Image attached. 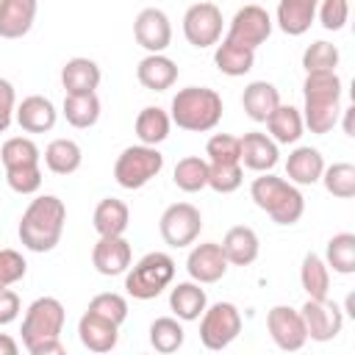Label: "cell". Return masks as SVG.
Segmentation results:
<instances>
[{
  "mask_svg": "<svg viewBox=\"0 0 355 355\" xmlns=\"http://www.w3.org/2000/svg\"><path fill=\"white\" fill-rule=\"evenodd\" d=\"M64 222H67V205L55 194H42L31 200V205L25 208L17 233L31 252H50L61 241Z\"/></svg>",
  "mask_w": 355,
  "mask_h": 355,
  "instance_id": "obj_1",
  "label": "cell"
},
{
  "mask_svg": "<svg viewBox=\"0 0 355 355\" xmlns=\"http://www.w3.org/2000/svg\"><path fill=\"white\" fill-rule=\"evenodd\" d=\"M305 94V114L302 122L308 125L311 133L324 136L336 128L338 114H341V80L336 72H308L302 83Z\"/></svg>",
  "mask_w": 355,
  "mask_h": 355,
  "instance_id": "obj_2",
  "label": "cell"
},
{
  "mask_svg": "<svg viewBox=\"0 0 355 355\" xmlns=\"http://www.w3.org/2000/svg\"><path fill=\"white\" fill-rule=\"evenodd\" d=\"M169 119L191 133L214 130L222 119V97L208 86H186L172 97Z\"/></svg>",
  "mask_w": 355,
  "mask_h": 355,
  "instance_id": "obj_3",
  "label": "cell"
},
{
  "mask_svg": "<svg viewBox=\"0 0 355 355\" xmlns=\"http://www.w3.org/2000/svg\"><path fill=\"white\" fill-rule=\"evenodd\" d=\"M250 197L277 225H294L305 214V200H302L300 189L291 180H283V178L269 175V172H263L261 178L252 180Z\"/></svg>",
  "mask_w": 355,
  "mask_h": 355,
  "instance_id": "obj_4",
  "label": "cell"
},
{
  "mask_svg": "<svg viewBox=\"0 0 355 355\" xmlns=\"http://www.w3.org/2000/svg\"><path fill=\"white\" fill-rule=\"evenodd\" d=\"M175 277V261L166 252H147L125 277V291L133 300H155Z\"/></svg>",
  "mask_w": 355,
  "mask_h": 355,
  "instance_id": "obj_5",
  "label": "cell"
},
{
  "mask_svg": "<svg viewBox=\"0 0 355 355\" xmlns=\"http://www.w3.org/2000/svg\"><path fill=\"white\" fill-rule=\"evenodd\" d=\"M164 169V155L150 144L125 147L114 164V178L122 189H141Z\"/></svg>",
  "mask_w": 355,
  "mask_h": 355,
  "instance_id": "obj_6",
  "label": "cell"
},
{
  "mask_svg": "<svg viewBox=\"0 0 355 355\" xmlns=\"http://www.w3.org/2000/svg\"><path fill=\"white\" fill-rule=\"evenodd\" d=\"M64 305L55 297H39L28 305L22 319V344L31 347L42 338H58L64 330Z\"/></svg>",
  "mask_w": 355,
  "mask_h": 355,
  "instance_id": "obj_7",
  "label": "cell"
},
{
  "mask_svg": "<svg viewBox=\"0 0 355 355\" xmlns=\"http://www.w3.org/2000/svg\"><path fill=\"white\" fill-rule=\"evenodd\" d=\"M241 333V313L233 302H214L211 308L202 311L200 319V341L208 349H225L236 336Z\"/></svg>",
  "mask_w": 355,
  "mask_h": 355,
  "instance_id": "obj_8",
  "label": "cell"
},
{
  "mask_svg": "<svg viewBox=\"0 0 355 355\" xmlns=\"http://www.w3.org/2000/svg\"><path fill=\"white\" fill-rule=\"evenodd\" d=\"M183 36L197 50L219 44V36H222V11H219V6L208 3V0H197L194 6H189V11L183 14Z\"/></svg>",
  "mask_w": 355,
  "mask_h": 355,
  "instance_id": "obj_9",
  "label": "cell"
},
{
  "mask_svg": "<svg viewBox=\"0 0 355 355\" xmlns=\"http://www.w3.org/2000/svg\"><path fill=\"white\" fill-rule=\"evenodd\" d=\"M158 230L169 247L180 250V247H189L197 241V236L202 230V216L191 202H175L161 214Z\"/></svg>",
  "mask_w": 355,
  "mask_h": 355,
  "instance_id": "obj_10",
  "label": "cell"
},
{
  "mask_svg": "<svg viewBox=\"0 0 355 355\" xmlns=\"http://www.w3.org/2000/svg\"><path fill=\"white\" fill-rule=\"evenodd\" d=\"M269 33H272V17H269V11L252 3V6H244V8H239L233 14L230 31H227L225 39L233 42V44H241V47L255 50L258 44H263L269 39Z\"/></svg>",
  "mask_w": 355,
  "mask_h": 355,
  "instance_id": "obj_11",
  "label": "cell"
},
{
  "mask_svg": "<svg viewBox=\"0 0 355 355\" xmlns=\"http://www.w3.org/2000/svg\"><path fill=\"white\" fill-rule=\"evenodd\" d=\"M302 313V322H305V333L308 338L313 341H333L341 327H344V313L336 302H330L327 297L324 300H311L300 308Z\"/></svg>",
  "mask_w": 355,
  "mask_h": 355,
  "instance_id": "obj_12",
  "label": "cell"
},
{
  "mask_svg": "<svg viewBox=\"0 0 355 355\" xmlns=\"http://www.w3.org/2000/svg\"><path fill=\"white\" fill-rule=\"evenodd\" d=\"M266 327H269V336L272 341L286 349V352H297L305 347L308 341V333H305V322H302V313L288 308V305H275L269 313H266Z\"/></svg>",
  "mask_w": 355,
  "mask_h": 355,
  "instance_id": "obj_13",
  "label": "cell"
},
{
  "mask_svg": "<svg viewBox=\"0 0 355 355\" xmlns=\"http://www.w3.org/2000/svg\"><path fill=\"white\" fill-rule=\"evenodd\" d=\"M133 36L147 53H164L172 42L169 17L161 8H141L133 22Z\"/></svg>",
  "mask_w": 355,
  "mask_h": 355,
  "instance_id": "obj_14",
  "label": "cell"
},
{
  "mask_svg": "<svg viewBox=\"0 0 355 355\" xmlns=\"http://www.w3.org/2000/svg\"><path fill=\"white\" fill-rule=\"evenodd\" d=\"M186 269H189V277L197 283H216L227 272V258L216 241H202L189 252Z\"/></svg>",
  "mask_w": 355,
  "mask_h": 355,
  "instance_id": "obj_15",
  "label": "cell"
},
{
  "mask_svg": "<svg viewBox=\"0 0 355 355\" xmlns=\"http://www.w3.org/2000/svg\"><path fill=\"white\" fill-rule=\"evenodd\" d=\"M92 263L105 277L122 275L130 266V244L122 236H100V241L92 250Z\"/></svg>",
  "mask_w": 355,
  "mask_h": 355,
  "instance_id": "obj_16",
  "label": "cell"
},
{
  "mask_svg": "<svg viewBox=\"0 0 355 355\" xmlns=\"http://www.w3.org/2000/svg\"><path fill=\"white\" fill-rule=\"evenodd\" d=\"M14 116H17V122L25 133H47V130H53L58 111L47 97L31 94L14 108Z\"/></svg>",
  "mask_w": 355,
  "mask_h": 355,
  "instance_id": "obj_17",
  "label": "cell"
},
{
  "mask_svg": "<svg viewBox=\"0 0 355 355\" xmlns=\"http://www.w3.org/2000/svg\"><path fill=\"white\" fill-rule=\"evenodd\" d=\"M241 144V155H239V164H244L247 169L252 172H269L275 164H277V141H272L266 133H244L239 139Z\"/></svg>",
  "mask_w": 355,
  "mask_h": 355,
  "instance_id": "obj_18",
  "label": "cell"
},
{
  "mask_svg": "<svg viewBox=\"0 0 355 355\" xmlns=\"http://www.w3.org/2000/svg\"><path fill=\"white\" fill-rule=\"evenodd\" d=\"M78 336H80V344L92 352H111L116 347V338H119V324L86 311L78 322Z\"/></svg>",
  "mask_w": 355,
  "mask_h": 355,
  "instance_id": "obj_19",
  "label": "cell"
},
{
  "mask_svg": "<svg viewBox=\"0 0 355 355\" xmlns=\"http://www.w3.org/2000/svg\"><path fill=\"white\" fill-rule=\"evenodd\" d=\"M136 78L150 92H166L178 80V64L172 58H166L164 53H150V55H144L139 61Z\"/></svg>",
  "mask_w": 355,
  "mask_h": 355,
  "instance_id": "obj_20",
  "label": "cell"
},
{
  "mask_svg": "<svg viewBox=\"0 0 355 355\" xmlns=\"http://www.w3.org/2000/svg\"><path fill=\"white\" fill-rule=\"evenodd\" d=\"M36 0H0V36L22 39L36 19Z\"/></svg>",
  "mask_w": 355,
  "mask_h": 355,
  "instance_id": "obj_21",
  "label": "cell"
},
{
  "mask_svg": "<svg viewBox=\"0 0 355 355\" xmlns=\"http://www.w3.org/2000/svg\"><path fill=\"white\" fill-rule=\"evenodd\" d=\"M222 252L227 258V263L233 266H250L255 258H258V250H261V241H258V233L247 225H236L225 233L222 239Z\"/></svg>",
  "mask_w": 355,
  "mask_h": 355,
  "instance_id": "obj_22",
  "label": "cell"
},
{
  "mask_svg": "<svg viewBox=\"0 0 355 355\" xmlns=\"http://www.w3.org/2000/svg\"><path fill=\"white\" fill-rule=\"evenodd\" d=\"M100 67L92 61V58H69L64 67H61V83L67 89V94H92L97 86H100Z\"/></svg>",
  "mask_w": 355,
  "mask_h": 355,
  "instance_id": "obj_23",
  "label": "cell"
},
{
  "mask_svg": "<svg viewBox=\"0 0 355 355\" xmlns=\"http://www.w3.org/2000/svg\"><path fill=\"white\" fill-rule=\"evenodd\" d=\"M169 308H172V313H175L180 322H194V319H200L202 311L208 308L205 288H200L197 280L178 283V286L169 291Z\"/></svg>",
  "mask_w": 355,
  "mask_h": 355,
  "instance_id": "obj_24",
  "label": "cell"
},
{
  "mask_svg": "<svg viewBox=\"0 0 355 355\" xmlns=\"http://www.w3.org/2000/svg\"><path fill=\"white\" fill-rule=\"evenodd\" d=\"M319 0H280L277 3V25L288 36H302L316 19Z\"/></svg>",
  "mask_w": 355,
  "mask_h": 355,
  "instance_id": "obj_25",
  "label": "cell"
},
{
  "mask_svg": "<svg viewBox=\"0 0 355 355\" xmlns=\"http://www.w3.org/2000/svg\"><path fill=\"white\" fill-rule=\"evenodd\" d=\"M324 172V158L316 147H297L294 153H288L286 161V175L291 183L300 186H313Z\"/></svg>",
  "mask_w": 355,
  "mask_h": 355,
  "instance_id": "obj_26",
  "label": "cell"
},
{
  "mask_svg": "<svg viewBox=\"0 0 355 355\" xmlns=\"http://www.w3.org/2000/svg\"><path fill=\"white\" fill-rule=\"evenodd\" d=\"M241 105H244V111H247L250 119L266 122L269 114L280 105V92L272 83H266V80H252L244 89V94H241Z\"/></svg>",
  "mask_w": 355,
  "mask_h": 355,
  "instance_id": "obj_27",
  "label": "cell"
},
{
  "mask_svg": "<svg viewBox=\"0 0 355 355\" xmlns=\"http://www.w3.org/2000/svg\"><path fill=\"white\" fill-rule=\"evenodd\" d=\"M266 128L272 133V141H277V144H294V141H300L305 122H302L300 108H294V105H277L269 114Z\"/></svg>",
  "mask_w": 355,
  "mask_h": 355,
  "instance_id": "obj_28",
  "label": "cell"
},
{
  "mask_svg": "<svg viewBox=\"0 0 355 355\" xmlns=\"http://www.w3.org/2000/svg\"><path fill=\"white\" fill-rule=\"evenodd\" d=\"M128 222H130V211L122 200L116 197H105L97 202L94 208V230L100 236H122L128 230Z\"/></svg>",
  "mask_w": 355,
  "mask_h": 355,
  "instance_id": "obj_29",
  "label": "cell"
},
{
  "mask_svg": "<svg viewBox=\"0 0 355 355\" xmlns=\"http://www.w3.org/2000/svg\"><path fill=\"white\" fill-rule=\"evenodd\" d=\"M214 64H216V69H219L222 75L239 78V75H247V72L252 69V64H255V50L222 39V44H216Z\"/></svg>",
  "mask_w": 355,
  "mask_h": 355,
  "instance_id": "obj_30",
  "label": "cell"
},
{
  "mask_svg": "<svg viewBox=\"0 0 355 355\" xmlns=\"http://www.w3.org/2000/svg\"><path fill=\"white\" fill-rule=\"evenodd\" d=\"M80 161H83V153H80L78 141H72V139H53L44 147V164L55 175H72V172H78L80 169Z\"/></svg>",
  "mask_w": 355,
  "mask_h": 355,
  "instance_id": "obj_31",
  "label": "cell"
},
{
  "mask_svg": "<svg viewBox=\"0 0 355 355\" xmlns=\"http://www.w3.org/2000/svg\"><path fill=\"white\" fill-rule=\"evenodd\" d=\"M300 283L311 300H324L330 294V266L316 252H308L300 266Z\"/></svg>",
  "mask_w": 355,
  "mask_h": 355,
  "instance_id": "obj_32",
  "label": "cell"
},
{
  "mask_svg": "<svg viewBox=\"0 0 355 355\" xmlns=\"http://www.w3.org/2000/svg\"><path fill=\"white\" fill-rule=\"evenodd\" d=\"M169 125H172V119H169V114L164 108L147 105L136 116V136H139L141 144L155 147V144H161L169 136Z\"/></svg>",
  "mask_w": 355,
  "mask_h": 355,
  "instance_id": "obj_33",
  "label": "cell"
},
{
  "mask_svg": "<svg viewBox=\"0 0 355 355\" xmlns=\"http://www.w3.org/2000/svg\"><path fill=\"white\" fill-rule=\"evenodd\" d=\"M64 116L72 128H92L100 119V100L97 94H67L64 97Z\"/></svg>",
  "mask_w": 355,
  "mask_h": 355,
  "instance_id": "obj_34",
  "label": "cell"
},
{
  "mask_svg": "<svg viewBox=\"0 0 355 355\" xmlns=\"http://www.w3.org/2000/svg\"><path fill=\"white\" fill-rule=\"evenodd\" d=\"M175 186L180 191H200L208 186V161H202L200 155H189V158H180L175 164Z\"/></svg>",
  "mask_w": 355,
  "mask_h": 355,
  "instance_id": "obj_35",
  "label": "cell"
},
{
  "mask_svg": "<svg viewBox=\"0 0 355 355\" xmlns=\"http://www.w3.org/2000/svg\"><path fill=\"white\" fill-rule=\"evenodd\" d=\"M324 263L333 266L338 275H352L355 272V236L352 233H336L327 241Z\"/></svg>",
  "mask_w": 355,
  "mask_h": 355,
  "instance_id": "obj_36",
  "label": "cell"
},
{
  "mask_svg": "<svg viewBox=\"0 0 355 355\" xmlns=\"http://www.w3.org/2000/svg\"><path fill=\"white\" fill-rule=\"evenodd\" d=\"M183 324L172 316H161L150 324V344L158 349V352H175L183 347Z\"/></svg>",
  "mask_w": 355,
  "mask_h": 355,
  "instance_id": "obj_37",
  "label": "cell"
},
{
  "mask_svg": "<svg viewBox=\"0 0 355 355\" xmlns=\"http://www.w3.org/2000/svg\"><path fill=\"white\" fill-rule=\"evenodd\" d=\"M319 180H322L324 189H327L333 197H338V200L355 197V166L347 164V161L333 164V166H324V172H322Z\"/></svg>",
  "mask_w": 355,
  "mask_h": 355,
  "instance_id": "obj_38",
  "label": "cell"
},
{
  "mask_svg": "<svg viewBox=\"0 0 355 355\" xmlns=\"http://www.w3.org/2000/svg\"><path fill=\"white\" fill-rule=\"evenodd\" d=\"M0 158H3V166H22V164H39L42 153L36 147L33 139H25V136H14L3 144L0 150Z\"/></svg>",
  "mask_w": 355,
  "mask_h": 355,
  "instance_id": "obj_39",
  "label": "cell"
},
{
  "mask_svg": "<svg viewBox=\"0 0 355 355\" xmlns=\"http://www.w3.org/2000/svg\"><path fill=\"white\" fill-rule=\"evenodd\" d=\"M302 67H305V72H336L338 47L330 44V42H313L302 53Z\"/></svg>",
  "mask_w": 355,
  "mask_h": 355,
  "instance_id": "obj_40",
  "label": "cell"
},
{
  "mask_svg": "<svg viewBox=\"0 0 355 355\" xmlns=\"http://www.w3.org/2000/svg\"><path fill=\"white\" fill-rule=\"evenodd\" d=\"M86 311H92V313H97V316H103V319H108V322H114V324H122V322L128 319V300H125L122 294L103 291V294H97V297L89 302Z\"/></svg>",
  "mask_w": 355,
  "mask_h": 355,
  "instance_id": "obj_41",
  "label": "cell"
},
{
  "mask_svg": "<svg viewBox=\"0 0 355 355\" xmlns=\"http://www.w3.org/2000/svg\"><path fill=\"white\" fill-rule=\"evenodd\" d=\"M241 164H208V186L219 194H230L241 186Z\"/></svg>",
  "mask_w": 355,
  "mask_h": 355,
  "instance_id": "obj_42",
  "label": "cell"
},
{
  "mask_svg": "<svg viewBox=\"0 0 355 355\" xmlns=\"http://www.w3.org/2000/svg\"><path fill=\"white\" fill-rule=\"evenodd\" d=\"M205 155L211 158V164H239L241 144L230 133H214L205 144Z\"/></svg>",
  "mask_w": 355,
  "mask_h": 355,
  "instance_id": "obj_43",
  "label": "cell"
},
{
  "mask_svg": "<svg viewBox=\"0 0 355 355\" xmlns=\"http://www.w3.org/2000/svg\"><path fill=\"white\" fill-rule=\"evenodd\" d=\"M6 180L17 194H36L42 186V169L39 164H22V166H8Z\"/></svg>",
  "mask_w": 355,
  "mask_h": 355,
  "instance_id": "obj_44",
  "label": "cell"
},
{
  "mask_svg": "<svg viewBox=\"0 0 355 355\" xmlns=\"http://www.w3.org/2000/svg\"><path fill=\"white\" fill-rule=\"evenodd\" d=\"M319 22L327 31H341L349 19V0H319Z\"/></svg>",
  "mask_w": 355,
  "mask_h": 355,
  "instance_id": "obj_45",
  "label": "cell"
},
{
  "mask_svg": "<svg viewBox=\"0 0 355 355\" xmlns=\"http://www.w3.org/2000/svg\"><path fill=\"white\" fill-rule=\"evenodd\" d=\"M28 272V263L25 258L17 252V250H0V288H8L14 283H19Z\"/></svg>",
  "mask_w": 355,
  "mask_h": 355,
  "instance_id": "obj_46",
  "label": "cell"
},
{
  "mask_svg": "<svg viewBox=\"0 0 355 355\" xmlns=\"http://www.w3.org/2000/svg\"><path fill=\"white\" fill-rule=\"evenodd\" d=\"M14 108H17V94H14V86L0 78V133L8 130L11 119H14Z\"/></svg>",
  "mask_w": 355,
  "mask_h": 355,
  "instance_id": "obj_47",
  "label": "cell"
},
{
  "mask_svg": "<svg viewBox=\"0 0 355 355\" xmlns=\"http://www.w3.org/2000/svg\"><path fill=\"white\" fill-rule=\"evenodd\" d=\"M19 294L11 288H0V324H11L19 316Z\"/></svg>",
  "mask_w": 355,
  "mask_h": 355,
  "instance_id": "obj_48",
  "label": "cell"
},
{
  "mask_svg": "<svg viewBox=\"0 0 355 355\" xmlns=\"http://www.w3.org/2000/svg\"><path fill=\"white\" fill-rule=\"evenodd\" d=\"M28 352H31V355H64L67 347L61 344V338H42V341L31 344Z\"/></svg>",
  "mask_w": 355,
  "mask_h": 355,
  "instance_id": "obj_49",
  "label": "cell"
},
{
  "mask_svg": "<svg viewBox=\"0 0 355 355\" xmlns=\"http://www.w3.org/2000/svg\"><path fill=\"white\" fill-rule=\"evenodd\" d=\"M17 352H19L17 341L8 333H0V355H17Z\"/></svg>",
  "mask_w": 355,
  "mask_h": 355,
  "instance_id": "obj_50",
  "label": "cell"
},
{
  "mask_svg": "<svg viewBox=\"0 0 355 355\" xmlns=\"http://www.w3.org/2000/svg\"><path fill=\"white\" fill-rule=\"evenodd\" d=\"M352 114H355V108H344V133L347 136H355V130H352Z\"/></svg>",
  "mask_w": 355,
  "mask_h": 355,
  "instance_id": "obj_51",
  "label": "cell"
}]
</instances>
